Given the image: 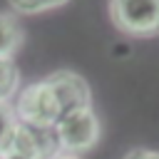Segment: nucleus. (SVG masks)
<instances>
[{
	"instance_id": "nucleus-1",
	"label": "nucleus",
	"mask_w": 159,
	"mask_h": 159,
	"mask_svg": "<svg viewBox=\"0 0 159 159\" xmlns=\"http://www.w3.org/2000/svg\"><path fill=\"white\" fill-rule=\"evenodd\" d=\"M80 107H92V92L84 77L72 70L52 72L50 77L22 87L12 104L17 122L40 129H52L60 117Z\"/></svg>"
},
{
	"instance_id": "nucleus-2",
	"label": "nucleus",
	"mask_w": 159,
	"mask_h": 159,
	"mask_svg": "<svg viewBox=\"0 0 159 159\" xmlns=\"http://www.w3.org/2000/svg\"><path fill=\"white\" fill-rule=\"evenodd\" d=\"M52 132H55L60 152L80 157V152H87L99 142L102 127H99V119L92 107H80V109H72L65 117H60L57 124L52 127Z\"/></svg>"
},
{
	"instance_id": "nucleus-3",
	"label": "nucleus",
	"mask_w": 159,
	"mask_h": 159,
	"mask_svg": "<svg viewBox=\"0 0 159 159\" xmlns=\"http://www.w3.org/2000/svg\"><path fill=\"white\" fill-rule=\"evenodd\" d=\"M109 17L124 35H159V0H109Z\"/></svg>"
},
{
	"instance_id": "nucleus-4",
	"label": "nucleus",
	"mask_w": 159,
	"mask_h": 159,
	"mask_svg": "<svg viewBox=\"0 0 159 159\" xmlns=\"http://www.w3.org/2000/svg\"><path fill=\"white\" fill-rule=\"evenodd\" d=\"M25 40L22 25L15 15L0 12V57H12Z\"/></svg>"
},
{
	"instance_id": "nucleus-5",
	"label": "nucleus",
	"mask_w": 159,
	"mask_h": 159,
	"mask_svg": "<svg viewBox=\"0 0 159 159\" xmlns=\"http://www.w3.org/2000/svg\"><path fill=\"white\" fill-rule=\"evenodd\" d=\"M20 89V70L12 57H0V102H10Z\"/></svg>"
},
{
	"instance_id": "nucleus-6",
	"label": "nucleus",
	"mask_w": 159,
	"mask_h": 159,
	"mask_svg": "<svg viewBox=\"0 0 159 159\" xmlns=\"http://www.w3.org/2000/svg\"><path fill=\"white\" fill-rule=\"evenodd\" d=\"M15 129H17L15 109L10 107V102H0V157L10 149V142L15 137Z\"/></svg>"
},
{
	"instance_id": "nucleus-7",
	"label": "nucleus",
	"mask_w": 159,
	"mask_h": 159,
	"mask_svg": "<svg viewBox=\"0 0 159 159\" xmlns=\"http://www.w3.org/2000/svg\"><path fill=\"white\" fill-rule=\"evenodd\" d=\"M10 7L20 15H37V12H45V10H52V7H60L70 0H7Z\"/></svg>"
},
{
	"instance_id": "nucleus-8",
	"label": "nucleus",
	"mask_w": 159,
	"mask_h": 159,
	"mask_svg": "<svg viewBox=\"0 0 159 159\" xmlns=\"http://www.w3.org/2000/svg\"><path fill=\"white\" fill-rule=\"evenodd\" d=\"M124 159H159V152H154V149H132L129 154H124Z\"/></svg>"
},
{
	"instance_id": "nucleus-9",
	"label": "nucleus",
	"mask_w": 159,
	"mask_h": 159,
	"mask_svg": "<svg viewBox=\"0 0 159 159\" xmlns=\"http://www.w3.org/2000/svg\"><path fill=\"white\" fill-rule=\"evenodd\" d=\"M47 159H80L77 154H67V152H55L52 157H47Z\"/></svg>"
},
{
	"instance_id": "nucleus-10",
	"label": "nucleus",
	"mask_w": 159,
	"mask_h": 159,
	"mask_svg": "<svg viewBox=\"0 0 159 159\" xmlns=\"http://www.w3.org/2000/svg\"><path fill=\"white\" fill-rule=\"evenodd\" d=\"M0 159H20V157H0Z\"/></svg>"
}]
</instances>
